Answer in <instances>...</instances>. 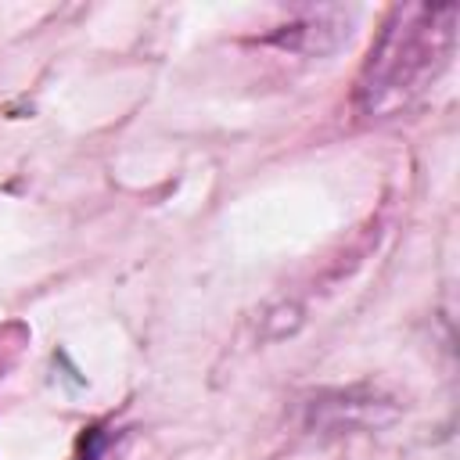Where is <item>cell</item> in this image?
Segmentation results:
<instances>
[{
    "label": "cell",
    "instance_id": "obj_1",
    "mask_svg": "<svg viewBox=\"0 0 460 460\" xmlns=\"http://www.w3.org/2000/svg\"><path fill=\"white\" fill-rule=\"evenodd\" d=\"M453 47L456 4L392 7L356 79V108L367 119H392L413 108L449 68Z\"/></svg>",
    "mask_w": 460,
    "mask_h": 460
},
{
    "label": "cell",
    "instance_id": "obj_2",
    "mask_svg": "<svg viewBox=\"0 0 460 460\" xmlns=\"http://www.w3.org/2000/svg\"><path fill=\"white\" fill-rule=\"evenodd\" d=\"M101 453H104V431L101 428H90L83 435V442H79V456L75 460H101Z\"/></svg>",
    "mask_w": 460,
    "mask_h": 460
}]
</instances>
